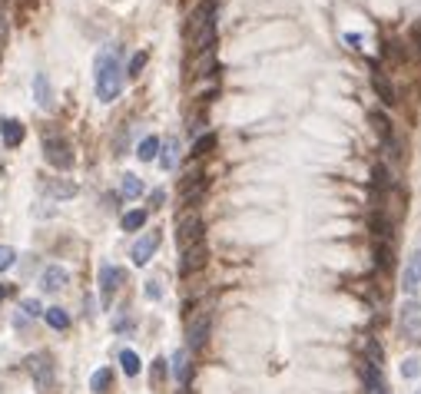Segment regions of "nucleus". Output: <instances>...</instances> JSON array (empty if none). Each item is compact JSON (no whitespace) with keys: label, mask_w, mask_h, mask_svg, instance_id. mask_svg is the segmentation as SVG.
<instances>
[{"label":"nucleus","mask_w":421,"mask_h":394,"mask_svg":"<svg viewBox=\"0 0 421 394\" xmlns=\"http://www.w3.org/2000/svg\"><path fill=\"white\" fill-rule=\"evenodd\" d=\"M14 259H17V252H14L10 245H0V272H7V268L14 265Z\"/></svg>","instance_id":"cd10ccee"},{"label":"nucleus","mask_w":421,"mask_h":394,"mask_svg":"<svg viewBox=\"0 0 421 394\" xmlns=\"http://www.w3.org/2000/svg\"><path fill=\"white\" fill-rule=\"evenodd\" d=\"M27 371L34 375L37 388H43V391L54 384V364H50V358L47 355H30L27 358Z\"/></svg>","instance_id":"423d86ee"},{"label":"nucleus","mask_w":421,"mask_h":394,"mask_svg":"<svg viewBox=\"0 0 421 394\" xmlns=\"http://www.w3.org/2000/svg\"><path fill=\"white\" fill-rule=\"evenodd\" d=\"M156 248H159V235H156V232H146V235L133 245V252H130V255H133V265H146L153 259Z\"/></svg>","instance_id":"9d476101"},{"label":"nucleus","mask_w":421,"mask_h":394,"mask_svg":"<svg viewBox=\"0 0 421 394\" xmlns=\"http://www.w3.org/2000/svg\"><path fill=\"white\" fill-rule=\"evenodd\" d=\"M159 295H163V288H159V281H156V279H150V281H146V299H159Z\"/></svg>","instance_id":"7c9ffc66"},{"label":"nucleus","mask_w":421,"mask_h":394,"mask_svg":"<svg viewBox=\"0 0 421 394\" xmlns=\"http://www.w3.org/2000/svg\"><path fill=\"white\" fill-rule=\"evenodd\" d=\"M120 192H123L126 199H139V196H143V179H139V176H133V172H126V176H123V186H120Z\"/></svg>","instance_id":"a211bd4d"},{"label":"nucleus","mask_w":421,"mask_h":394,"mask_svg":"<svg viewBox=\"0 0 421 394\" xmlns=\"http://www.w3.org/2000/svg\"><path fill=\"white\" fill-rule=\"evenodd\" d=\"M209 328H212V315L209 312H196L186 325V338H190V348H203L206 338H209Z\"/></svg>","instance_id":"20e7f679"},{"label":"nucleus","mask_w":421,"mask_h":394,"mask_svg":"<svg viewBox=\"0 0 421 394\" xmlns=\"http://www.w3.org/2000/svg\"><path fill=\"white\" fill-rule=\"evenodd\" d=\"M143 225H146V209H133V212L123 216V229H126V232H136V229H143Z\"/></svg>","instance_id":"412c9836"},{"label":"nucleus","mask_w":421,"mask_h":394,"mask_svg":"<svg viewBox=\"0 0 421 394\" xmlns=\"http://www.w3.org/2000/svg\"><path fill=\"white\" fill-rule=\"evenodd\" d=\"M206 242L199 245H190V248H183V262H179V275H192L196 268H203L206 265Z\"/></svg>","instance_id":"0eeeda50"},{"label":"nucleus","mask_w":421,"mask_h":394,"mask_svg":"<svg viewBox=\"0 0 421 394\" xmlns=\"http://www.w3.org/2000/svg\"><path fill=\"white\" fill-rule=\"evenodd\" d=\"M375 259L382 262V268H391V262H395V252H391V242H378L375 245Z\"/></svg>","instance_id":"b1692460"},{"label":"nucleus","mask_w":421,"mask_h":394,"mask_svg":"<svg viewBox=\"0 0 421 394\" xmlns=\"http://www.w3.org/2000/svg\"><path fill=\"white\" fill-rule=\"evenodd\" d=\"M163 378H166V361L159 358V361H153V384H156V388L163 384Z\"/></svg>","instance_id":"c85d7f7f"},{"label":"nucleus","mask_w":421,"mask_h":394,"mask_svg":"<svg viewBox=\"0 0 421 394\" xmlns=\"http://www.w3.org/2000/svg\"><path fill=\"white\" fill-rule=\"evenodd\" d=\"M23 136H27V130H23L20 119H10V116L0 119V139H3V146H20Z\"/></svg>","instance_id":"9b49d317"},{"label":"nucleus","mask_w":421,"mask_h":394,"mask_svg":"<svg viewBox=\"0 0 421 394\" xmlns=\"http://www.w3.org/2000/svg\"><path fill=\"white\" fill-rule=\"evenodd\" d=\"M176 242H179V248H190V245L203 242V219H199V216H186V219H179Z\"/></svg>","instance_id":"39448f33"},{"label":"nucleus","mask_w":421,"mask_h":394,"mask_svg":"<svg viewBox=\"0 0 421 394\" xmlns=\"http://www.w3.org/2000/svg\"><path fill=\"white\" fill-rule=\"evenodd\" d=\"M43 192H47L50 199H73L80 192V186L73 179H47V183H43Z\"/></svg>","instance_id":"f8f14e48"},{"label":"nucleus","mask_w":421,"mask_h":394,"mask_svg":"<svg viewBox=\"0 0 421 394\" xmlns=\"http://www.w3.org/2000/svg\"><path fill=\"white\" fill-rule=\"evenodd\" d=\"M408 272H411V279H415V281L421 279V252L415 255V259H411V268H408Z\"/></svg>","instance_id":"2f4dec72"},{"label":"nucleus","mask_w":421,"mask_h":394,"mask_svg":"<svg viewBox=\"0 0 421 394\" xmlns=\"http://www.w3.org/2000/svg\"><path fill=\"white\" fill-rule=\"evenodd\" d=\"M120 281H123V272H120L116 265H100V292H103V305H110L113 292L120 288Z\"/></svg>","instance_id":"1a4fd4ad"},{"label":"nucleus","mask_w":421,"mask_h":394,"mask_svg":"<svg viewBox=\"0 0 421 394\" xmlns=\"http://www.w3.org/2000/svg\"><path fill=\"white\" fill-rule=\"evenodd\" d=\"M110 381H113V371H110V368H100V371H93V378H90V388H93L96 394H103L110 388Z\"/></svg>","instance_id":"4be33fe9"},{"label":"nucleus","mask_w":421,"mask_h":394,"mask_svg":"<svg viewBox=\"0 0 421 394\" xmlns=\"http://www.w3.org/2000/svg\"><path fill=\"white\" fill-rule=\"evenodd\" d=\"M43 318H47L50 328H57V332H63V328L70 325V315H67L63 308H47V312H43Z\"/></svg>","instance_id":"6ab92c4d"},{"label":"nucleus","mask_w":421,"mask_h":394,"mask_svg":"<svg viewBox=\"0 0 421 394\" xmlns=\"http://www.w3.org/2000/svg\"><path fill=\"white\" fill-rule=\"evenodd\" d=\"M172 378H176L179 384H186V378H190V355H186V351H176V355H172Z\"/></svg>","instance_id":"dca6fc26"},{"label":"nucleus","mask_w":421,"mask_h":394,"mask_svg":"<svg viewBox=\"0 0 421 394\" xmlns=\"http://www.w3.org/2000/svg\"><path fill=\"white\" fill-rule=\"evenodd\" d=\"M159 146H163V143H159L156 136H146V139L139 143V150H136V156H139L143 163H153L156 156H159Z\"/></svg>","instance_id":"f3484780"},{"label":"nucleus","mask_w":421,"mask_h":394,"mask_svg":"<svg viewBox=\"0 0 421 394\" xmlns=\"http://www.w3.org/2000/svg\"><path fill=\"white\" fill-rule=\"evenodd\" d=\"M421 375V361L418 358H408V361H402V378H418Z\"/></svg>","instance_id":"bb28decb"},{"label":"nucleus","mask_w":421,"mask_h":394,"mask_svg":"<svg viewBox=\"0 0 421 394\" xmlns=\"http://www.w3.org/2000/svg\"><path fill=\"white\" fill-rule=\"evenodd\" d=\"M212 146H216V136H212V132H206V136H199V139H196V146H192V156H206Z\"/></svg>","instance_id":"393cba45"},{"label":"nucleus","mask_w":421,"mask_h":394,"mask_svg":"<svg viewBox=\"0 0 421 394\" xmlns=\"http://www.w3.org/2000/svg\"><path fill=\"white\" fill-rule=\"evenodd\" d=\"M20 312H23V315H30V318L43 315V308H40V301H37V299H23V301H20Z\"/></svg>","instance_id":"a878e982"},{"label":"nucleus","mask_w":421,"mask_h":394,"mask_svg":"<svg viewBox=\"0 0 421 394\" xmlns=\"http://www.w3.org/2000/svg\"><path fill=\"white\" fill-rule=\"evenodd\" d=\"M398 335L408 345H421V305L418 301H405L402 312H398Z\"/></svg>","instance_id":"f03ea898"},{"label":"nucleus","mask_w":421,"mask_h":394,"mask_svg":"<svg viewBox=\"0 0 421 394\" xmlns=\"http://www.w3.org/2000/svg\"><path fill=\"white\" fill-rule=\"evenodd\" d=\"M372 86H375V93L382 96V103H395V86H391V80H388V73H382L378 67L372 70Z\"/></svg>","instance_id":"ddd939ff"},{"label":"nucleus","mask_w":421,"mask_h":394,"mask_svg":"<svg viewBox=\"0 0 421 394\" xmlns=\"http://www.w3.org/2000/svg\"><path fill=\"white\" fill-rule=\"evenodd\" d=\"M123 90V67H120V56L116 50L96 56V96L100 103H113Z\"/></svg>","instance_id":"f257e3e1"},{"label":"nucleus","mask_w":421,"mask_h":394,"mask_svg":"<svg viewBox=\"0 0 421 394\" xmlns=\"http://www.w3.org/2000/svg\"><path fill=\"white\" fill-rule=\"evenodd\" d=\"M120 364H123V371H126L130 378L139 375V355L130 351V348H123V351H120Z\"/></svg>","instance_id":"aec40b11"},{"label":"nucleus","mask_w":421,"mask_h":394,"mask_svg":"<svg viewBox=\"0 0 421 394\" xmlns=\"http://www.w3.org/2000/svg\"><path fill=\"white\" fill-rule=\"evenodd\" d=\"M365 391L368 394H388V384H385V378H382V368L365 364Z\"/></svg>","instance_id":"2eb2a0df"},{"label":"nucleus","mask_w":421,"mask_h":394,"mask_svg":"<svg viewBox=\"0 0 421 394\" xmlns=\"http://www.w3.org/2000/svg\"><path fill=\"white\" fill-rule=\"evenodd\" d=\"M3 43H7V23H3V17H0V50H3Z\"/></svg>","instance_id":"473e14b6"},{"label":"nucleus","mask_w":421,"mask_h":394,"mask_svg":"<svg viewBox=\"0 0 421 394\" xmlns=\"http://www.w3.org/2000/svg\"><path fill=\"white\" fill-rule=\"evenodd\" d=\"M70 281V275H67V268H60V265H47L43 268V275H40V288L43 292H50V295H57V292H63V285Z\"/></svg>","instance_id":"6e6552de"},{"label":"nucleus","mask_w":421,"mask_h":394,"mask_svg":"<svg viewBox=\"0 0 421 394\" xmlns=\"http://www.w3.org/2000/svg\"><path fill=\"white\" fill-rule=\"evenodd\" d=\"M3 295H7V288H3V285H0V301H3Z\"/></svg>","instance_id":"72a5a7b5"},{"label":"nucleus","mask_w":421,"mask_h":394,"mask_svg":"<svg viewBox=\"0 0 421 394\" xmlns=\"http://www.w3.org/2000/svg\"><path fill=\"white\" fill-rule=\"evenodd\" d=\"M43 156H47L50 166H57V169L73 166V150H70V143L63 136H43Z\"/></svg>","instance_id":"7ed1b4c3"},{"label":"nucleus","mask_w":421,"mask_h":394,"mask_svg":"<svg viewBox=\"0 0 421 394\" xmlns=\"http://www.w3.org/2000/svg\"><path fill=\"white\" fill-rule=\"evenodd\" d=\"M143 67H146V54H136L133 60H130V76H136Z\"/></svg>","instance_id":"c756f323"},{"label":"nucleus","mask_w":421,"mask_h":394,"mask_svg":"<svg viewBox=\"0 0 421 394\" xmlns=\"http://www.w3.org/2000/svg\"><path fill=\"white\" fill-rule=\"evenodd\" d=\"M163 150V156H159V166L163 169H176V139H166V146H159Z\"/></svg>","instance_id":"5701e85b"},{"label":"nucleus","mask_w":421,"mask_h":394,"mask_svg":"<svg viewBox=\"0 0 421 394\" xmlns=\"http://www.w3.org/2000/svg\"><path fill=\"white\" fill-rule=\"evenodd\" d=\"M34 96H37L40 110H50L54 106V93H50V83H47V73L34 76Z\"/></svg>","instance_id":"4468645a"}]
</instances>
